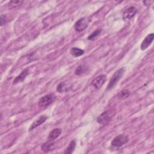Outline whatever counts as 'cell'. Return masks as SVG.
I'll use <instances>...</instances> for the list:
<instances>
[{
  "instance_id": "obj_1",
  "label": "cell",
  "mask_w": 154,
  "mask_h": 154,
  "mask_svg": "<svg viewBox=\"0 0 154 154\" xmlns=\"http://www.w3.org/2000/svg\"><path fill=\"white\" fill-rule=\"evenodd\" d=\"M125 71V69L124 67H122L119 69H118L112 76L109 82L107 85L106 90H110L112 89L117 84L118 81L121 79L122 76L123 75V73Z\"/></svg>"
},
{
  "instance_id": "obj_2",
  "label": "cell",
  "mask_w": 154,
  "mask_h": 154,
  "mask_svg": "<svg viewBox=\"0 0 154 154\" xmlns=\"http://www.w3.org/2000/svg\"><path fill=\"white\" fill-rule=\"evenodd\" d=\"M129 141V137L128 135L120 134L116 136L111 141V144L116 147H119L124 144H126Z\"/></svg>"
},
{
  "instance_id": "obj_3",
  "label": "cell",
  "mask_w": 154,
  "mask_h": 154,
  "mask_svg": "<svg viewBox=\"0 0 154 154\" xmlns=\"http://www.w3.org/2000/svg\"><path fill=\"white\" fill-rule=\"evenodd\" d=\"M55 99V96L53 94H48L42 97L38 102V105L41 108H45L51 104Z\"/></svg>"
},
{
  "instance_id": "obj_4",
  "label": "cell",
  "mask_w": 154,
  "mask_h": 154,
  "mask_svg": "<svg viewBox=\"0 0 154 154\" xmlns=\"http://www.w3.org/2000/svg\"><path fill=\"white\" fill-rule=\"evenodd\" d=\"M90 21V20L87 17H82L79 19L74 25L75 29L78 32L82 31L88 26Z\"/></svg>"
},
{
  "instance_id": "obj_5",
  "label": "cell",
  "mask_w": 154,
  "mask_h": 154,
  "mask_svg": "<svg viewBox=\"0 0 154 154\" xmlns=\"http://www.w3.org/2000/svg\"><path fill=\"white\" fill-rule=\"evenodd\" d=\"M106 80V76L104 74L100 75L96 77L91 81V85L96 89H99L105 82Z\"/></svg>"
},
{
  "instance_id": "obj_6",
  "label": "cell",
  "mask_w": 154,
  "mask_h": 154,
  "mask_svg": "<svg viewBox=\"0 0 154 154\" xmlns=\"http://www.w3.org/2000/svg\"><path fill=\"white\" fill-rule=\"evenodd\" d=\"M137 13V9L134 7H130L127 8L123 14V19L124 20H129L132 19Z\"/></svg>"
},
{
  "instance_id": "obj_7",
  "label": "cell",
  "mask_w": 154,
  "mask_h": 154,
  "mask_svg": "<svg viewBox=\"0 0 154 154\" xmlns=\"http://www.w3.org/2000/svg\"><path fill=\"white\" fill-rule=\"evenodd\" d=\"M111 116L108 111L103 112L97 118V122L102 125H106L110 121Z\"/></svg>"
},
{
  "instance_id": "obj_8",
  "label": "cell",
  "mask_w": 154,
  "mask_h": 154,
  "mask_svg": "<svg viewBox=\"0 0 154 154\" xmlns=\"http://www.w3.org/2000/svg\"><path fill=\"white\" fill-rule=\"evenodd\" d=\"M153 37H154L153 33H150L147 35H146V37L144 38V39L143 40V41L141 44V46H140L141 49L143 51L146 49L153 42Z\"/></svg>"
},
{
  "instance_id": "obj_9",
  "label": "cell",
  "mask_w": 154,
  "mask_h": 154,
  "mask_svg": "<svg viewBox=\"0 0 154 154\" xmlns=\"http://www.w3.org/2000/svg\"><path fill=\"white\" fill-rule=\"evenodd\" d=\"M48 119V117L45 115H42L40 117H38L37 119H36L31 125L30 128H29V131H32L34 129L36 128L42 123H43Z\"/></svg>"
},
{
  "instance_id": "obj_10",
  "label": "cell",
  "mask_w": 154,
  "mask_h": 154,
  "mask_svg": "<svg viewBox=\"0 0 154 154\" xmlns=\"http://www.w3.org/2000/svg\"><path fill=\"white\" fill-rule=\"evenodd\" d=\"M29 73V71L27 69H25L24 70H23L21 73H20V75H19L17 77H16V78L14 79L13 84H16L17 83L19 82H23V80L25 79V78L26 77V76L28 75Z\"/></svg>"
},
{
  "instance_id": "obj_11",
  "label": "cell",
  "mask_w": 154,
  "mask_h": 154,
  "mask_svg": "<svg viewBox=\"0 0 154 154\" xmlns=\"http://www.w3.org/2000/svg\"><path fill=\"white\" fill-rule=\"evenodd\" d=\"M61 133V129L60 128H55L52 129L50 133L49 134V135L48 137V140L50 141H54L57 138H58L60 135Z\"/></svg>"
},
{
  "instance_id": "obj_12",
  "label": "cell",
  "mask_w": 154,
  "mask_h": 154,
  "mask_svg": "<svg viewBox=\"0 0 154 154\" xmlns=\"http://www.w3.org/2000/svg\"><path fill=\"white\" fill-rule=\"evenodd\" d=\"M55 143L53 141L48 140L47 142L43 143L41 146V149L44 152H48L54 149Z\"/></svg>"
},
{
  "instance_id": "obj_13",
  "label": "cell",
  "mask_w": 154,
  "mask_h": 154,
  "mask_svg": "<svg viewBox=\"0 0 154 154\" xmlns=\"http://www.w3.org/2000/svg\"><path fill=\"white\" fill-rule=\"evenodd\" d=\"M70 52L71 55L75 57H80L84 54V50L79 49L78 48H76V47L72 48L70 51Z\"/></svg>"
},
{
  "instance_id": "obj_14",
  "label": "cell",
  "mask_w": 154,
  "mask_h": 154,
  "mask_svg": "<svg viewBox=\"0 0 154 154\" xmlns=\"http://www.w3.org/2000/svg\"><path fill=\"white\" fill-rule=\"evenodd\" d=\"M69 90V87L66 82H60L57 87V91L59 93L66 92Z\"/></svg>"
},
{
  "instance_id": "obj_15",
  "label": "cell",
  "mask_w": 154,
  "mask_h": 154,
  "mask_svg": "<svg viewBox=\"0 0 154 154\" xmlns=\"http://www.w3.org/2000/svg\"><path fill=\"white\" fill-rule=\"evenodd\" d=\"M76 147V143L75 140H72L69 144V146L65 149L64 153H72L75 149Z\"/></svg>"
},
{
  "instance_id": "obj_16",
  "label": "cell",
  "mask_w": 154,
  "mask_h": 154,
  "mask_svg": "<svg viewBox=\"0 0 154 154\" xmlns=\"http://www.w3.org/2000/svg\"><path fill=\"white\" fill-rule=\"evenodd\" d=\"M23 2V1H11L8 2V6L9 8L11 9V8H14L19 7L20 5H21L22 4Z\"/></svg>"
},
{
  "instance_id": "obj_17",
  "label": "cell",
  "mask_w": 154,
  "mask_h": 154,
  "mask_svg": "<svg viewBox=\"0 0 154 154\" xmlns=\"http://www.w3.org/2000/svg\"><path fill=\"white\" fill-rule=\"evenodd\" d=\"M130 95V91L129 90L126 89V90H123L122 91H121L120 92H119L117 94V97L119 99H125L127 98Z\"/></svg>"
},
{
  "instance_id": "obj_18",
  "label": "cell",
  "mask_w": 154,
  "mask_h": 154,
  "mask_svg": "<svg viewBox=\"0 0 154 154\" xmlns=\"http://www.w3.org/2000/svg\"><path fill=\"white\" fill-rule=\"evenodd\" d=\"M101 32V29H98L95 30L94 32H93L90 35H89L87 37V39L88 40H94L96 37H97L98 35H99V34Z\"/></svg>"
},
{
  "instance_id": "obj_19",
  "label": "cell",
  "mask_w": 154,
  "mask_h": 154,
  "mask_svg": "<svg viewBox=\"0 0 154 154\" xmlns=\"http://www.w3.org/2000/svg\"><path fill=\"white\" fill-rule=\"evenodd\" d=\"M84 72V66L83 65H79L76 67L75 70V74L76 75H81Z\"/></svg>"
},
{
  "instance_id": "obj_20",
  "label": "cell",
  "mask_w": 154,
  "mask_h": 154,
  "mask_svg": "<svg viewBox=\"0 0 154 154\" xmlns=\"http://www.w3.org/2000/svg\"><path fill=\"white\" fill-rule=\"evenodd\" d=\"M1 25L2 26L3 25H4L6 23V17L4 15H1Z\"/></svg>"
}]
</instances>
